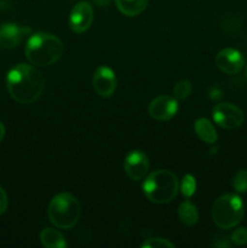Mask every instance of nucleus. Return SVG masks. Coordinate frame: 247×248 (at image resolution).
Returning <instances> with one entry per match:
<instances>
[{"instance_id": "6", "label": "nucleus", "mask_w": 247, "mask_h": 248, "mask_svg": "<svg viewBox=\"0 0 247 248\" xmlns=\"http://www.w3.org/2000/svg\"><path fill=\"white\" fill-rule=\"evenodd\" d=\"M212 118L215 123L224 130H236L245 121L244 111L237 106L228 102L213 107Z\"/></svg>"}, {"instance_id": "16", "label": "nucleus", "mask_w": 247, "mask_h": 248, "mask_svg": "<svg viewBox=\"0 0 247 248\" xmlns=\"http://www.w3.org/2000/svg\"><path fill=\"white\" fill-rule=\"evenodd\" d=\"M41 245L46 248H64L67 247V241L64 236L58 230L52 228H46L40 232Z\"/></svg>"}, {"instance_id": "12", "label": "nucleus", "mask_w": 247, "mask_h": 248, "mask_svg": "<svg viewBox=\"0 0 247 248\" xmlns=\"http://www.w3.org/2000/svg\"><path fill=\"white\" fill-rule=\"evenodd\" d=\"M29 34H31L29 27L16 23L0 24V48L10 50L16 47Z\"/></svg>"}, {"instance_id": "20", "label": "nucleus", "mask_w": 247, "mask_h": 248, "mask_svg": "<svg viewBox=\"0 0 247 248\" xmlns=\"http://www.w3.org/2000/svg\"><path fill=\"white\" fill-rule=\"evenodd\" d=\"M140 247L144 248H173L176 247L174 244H172L171 241H169L167 239H164V237H150V239H147Z\"/></svg>"}, {"instance_id": "4", "label": "nucleus", "mask_w": 247, "mask_h": 248, "mask_svg": "<svg viewBox=\"0 0 247 248\" xmlns=\"http://www.w3.org/2000/svg\"><path fill=\"white\" fill-rule=\"evenodd\" d=\"M81 207L75 196L60 193L48 203L47 216L50 222L58 229H70L79 222Z\"/></svg>"}, {"instance_id": "7", "label": "nucleus", "mask_w": 247, "mask_h": 248, "mask_svg": "<svg viewBox=\"0 0 247 248\" xmlns=\"http://www.w3.org/2000/svg\"><path fill=\"white\" fill-rule=\"evenodd\" d=\"M178 111V101L173 96L160 94L150 102L148 113L154 120L167 121L171 120Z\"/></svg>"}, {"instance_id": "9", "label": "nucleus", "mask_w": 247, "mask_h": 248, "mask_svg": "<svg viewBox=\"0 0 247 248\" xmlns=\"http://www.w3.org/2000/svg\"><path fill=\"white\" fill-rule=\"evenodd\" d=\"M93 22V7L90 2L80 1L72 9L69 15V27L74 33H85Z\"/></svg>"}, {"instance_id": "3", "label": "nucleus", "mask_w": 247, "mask_h": 248, "mask_svg": "<svg viewBox=\"0 0 247 248\" xmlns=\"http://www.w3.org/2000/svg\"><path fill=\"white\" fill-rule=\"evenodd\" d=\"M142 189L148 200L157 205H164L176 198L179 182L176 174L169 170H156L145 177Z\"/></svg>"}, {"instance_id": "8", "label": "nucleus", "mask_w": 247, "mask_h": 248, "mask_svg": "<svg viewBox=\"0 0 247 248\" xmlns=\"http://www.w3.org/2000/svg\"><path fill=\"white\" fill-rule=\"evenodd\" d=\"M149 159L142 150H132L128 153L124 161V170L132 181L138 182L145 178L149 171Z\"/></svg>"}, {"instance_id": "24", "label": "nucleus", "mask_w": 247, "mask_h": 248, "mask_svg": "<svg viewBox=\"0 0 247 248\" xmlns=\"http://www.w3.org/2000/svg\"><path fill=\"white\" fill-rule=\"evenodd\" d=\"M4 136H5V126H4V124L0 121V142L2 140Z\"/></svg>"}, {"instance_id": "19", "label": "nucleus", "mask_w": 247, "mask_h": 248, "mask_svg": "<svg viewBox=\"0 0 247 248\" xmlns=\"http://www.w3.org/2000/svg\"><path fill=\"white\" fill-rule=\"evenodd\" d=\"M232 188L237 193H247V170H240L232 178Z\"/></svg>"}, {"instance_id": "15", "label": "nucleus", "mask_w": 247, "mask_h": 248, "mask_svg": "<svg viewBox=\"0 0 247 248\" xmlns=\"http://www.w3.org/2000/svg\"><path fill=\"white\" fill-rule=\"evenodd\" d=\"M179 222L185 227H193L199 220V211L191 201L185 200L178 207Z\"/></svg>"}, {"instance_id": "21", "label": "nucleus", "mask_w": 247, "mask_h": 248, "mask_svg": "<svg viewBox=\"0 0 247 248\" xmlns=\"http://www.w3.org/2000/svg\"><path fill=\"white\" fill-rule=\"evenodd\" d=\"M230 240L232 244L237 245V246H244L247 244V228H237L232 232Z\"/></svg>"}, {"instance_id": "11", "label": "nucleus", "mask_w": 247, "mask_h": 248, "mask_svg": "<svg viewBox=\"0 0 247 248\" xmlns=\"http://www.w3.org/2000/svg\"><path fill=\"white\" fill-rule=\"evenodd\" d=\"M216 65L220 72L234 75L242 70L245 65V58L241 52L235 48H223L216 56Z\"/></svg>"}, {"instance_id": "5", "label": "nucleus", "mask_w": 247, "mask_h": 248, "mask_svg": "<svg viewBox=\"0 0 247 248\" xmlns=\"http://www.w3.org/2000/svg\"><path fill=\"white\" fill-rule=\"evenodd\" d=\"M245 206L241 198L236 194H225L219 196L212 206V219L220 229H232L242 220Z\"/></svg>"}, {"instance_id": "25", "label": "nucleus", "mask_w": 247, "mask_h": 248, "mask_svg": "<svg viewBox=\"0 0 247 248\" xmlns=\"http://www.w3.org/2000/svg\"><path fill=\"white\" fill-rule=\"evenodd\" d=\"M246 75H247V68H246Z\"/></svg>"}, {"instance_id": "18", "label": "nucleus", "mask_w": 247, "mask_h": 248, "mask_svg": "<svg viewBox=\"0 0 247 248\" xmlns=\"http://www.w3.org/2000/svg\"><path fill=\"white\" fill-rule=\"evenodd\" d=\"M179 190L182 191L184 198L189 199L195 194L196 190V179L191 174H185L182 179V183L179 184Z\"/></svg>"}, {"instance_id": "14", "label": "nucleus", "mask_w": 247, "mask_h": 248, "mask_svg": "<svg viewBox=\"0 0 247 248\" xmlns=\"http://www.w3.org/2000/svg\"><path fill=\"white\" fill-rule=\"evenodd\" d=\"M114 1L119 11L127 17L138 16L147 9L149 4V0H114Z\"/></svg>"}, {"instance_id": "13", "label": "nucleus", "mask_w": 247, "mask_h": 248, "mask_svg": "<svg viewBox=\"0 0 247 248\" xmlns=\"http://www.w3.org/2000/svg\"><path fill=\"white\" fill-rule=\"evenodd\" d=\"M194 130H195V133L202 142L207 143V144H213V143L217 142V132H216L215 126L212 125V123L208 119H198L194 124Z\"/></svg>"}, {"instance_id": "17", "label": "nucleus", "mask_w": 247, "mask_h": 248, "mask_svg": "<svg viewBox=\"0 0 247 248\" xmlns=\"http://www.w3.org/2000/svg\"><path fill=\"white\" fill-rule=\"evenodd\" d=\"M193 90V85L189 80H179L172 89V96L177 99V101H183V99L188 98Z\"/></svg>"}, {"instance_id": "22", "label": "nucleus", "mask_w": 247, "mask_h": 248, "mask_svg": "<svg viewBox=\"0 0 247 248\" xmlns=\"http://www.w3.org/2000/svg\"><path fill=\"white\" fill-rule=\"evenodd\" d=\"M7 195L4 189L0 186V216L4 215L5 211L7 210Z\"/></svg>"}, {"instance_id": "10", "label": "nucleus", "mask_w": 247, "mask_h": 248, "mask_svg": "<svg viewBox=\"0 0 247 248\" xmlns=\"http://www.w3.org/2000/svg\"><path fill=\"white\" fill-rule=\"evenodd\" d=\"M92 86L96 93L103 98L113 96L116 90V77L114 70L107 65L97 68L92 78Z\"/></svg>"}, {"instance_id": "2", "label": "nucleus", "mask_w": 247, "mask_h": 248, "mask_svg": "<svg viewBox=\"0 0 247 248\" xmlns=\"http://www.w3.org/2000/svg\"><path fill=\"white\" fill-rule=\"evenodd\" d=\"M26 57L35 67H48L57 62L64 52V45L58 36L50 33H35L27 40Z\"/></svg>"}, {"instance_id": "23", "label": "nucleus", "mask_w": 247, "mask_h": 248, "mask_svg": "<svg viewBox=\"0 0 247 248\" xmlns=\"http://www.w3.org/2000/svg\"><path fill=\"white\" fill-rule=\"evenodd\" d=\"M93 2L96 5H98V6L103 7V6H108V5L111 2V0H93Z\"/></svg>"}, {"instance_id": "1", "label": "nucleus", "mask_w": 247, "mask_h": 248, "mask_svg": "<svg viewBox=\"0 0 247 248\" xmlns=\"http://www.w3.org/2000/svg\"><path fill=\"white\" fill-rule=\"evenodd\" d=\"M6 87L17 103L31 104L43 93L45 79L34 65L19 63L7 73Z\"/></svg>"}]
</instances>
